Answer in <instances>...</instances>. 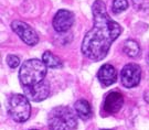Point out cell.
Here are the masks:
<instances>
[{"instance_id":"obj_1","label":"cell","mask_w":149,"mask_h":130,"mask_svg":"<svg viewBox=\"0 0 149 130\" xmlns=\"http://www.w3.org/2000/svg\"><path fill=\"white\" fill-rule=\"evenodd\" d=\"M94 24L83 39L81 51L92 61H101L107 55L113 42L120 35L122 28L107 13L103 0H95L92 7Z\"/></svg>"},{"instance_id":"obj_2","label":"cell","mask_w":149,"mask_h":130,"mask_svg":"<svg viewBox=\"0 0 149 130\" xmlns=\"http://www.w3.org/2000/svg\"><path fill=\"white\" fill-rule=\"evenodd\" d=\"M47 65L43 61L31 59L26 61L19 70V80L22 87L33 86L45 80Z\"/></svg>"},{"instance_id":"obj_3","label":"cell","mask_w":149,"mask_h":130,"mask_svg":"<svg viewBox=\"0 0 149 130\" xmlns=\"http://www.w3.org/2000/svg\"><path fill=\"white\" fill-rule=\"evenodd\" d=\"M48 125L50 130H75L77 117L68 106H58L50 111Z\"/></svg>"},{"instance_id":"obj_4","label":"cell","mask_w":149,"mask_h":130,"mask_svg":"<svg viewBox=\"0 0 149 130\" xmlns=\"http://www.w3.org/2000/svg\"><path fill=\"white\" fill-rule=\"evenodd\" d=\"M8 113L11 118L17 122H24L29 119L31 114V106L29 98L26 95L15 94L8 99Z\"/></svg>"},{"instance_id":"obj_5","label":"cell","mask_w":149,"mask_h":130,"mask_svg":"<svg viewBox=\"0 0 149 130\" xmlns=\"http://www.w3.org/2000/svg\"><path fill=\"white\" fill-rule=\"evenodd\" d=\"M11 28L19 35V38L28 45L33 46L39 43V35H38L37 31L29 24H27L26 22L15 20L11 23Z\"/></svg>"},{"instance_id":"obj_6","label":"cell","mask_w":149,"mask_h":130,"mask_svg":"<svg viewBox=\"0 0 149 130\" xmlns=\"http://www.w3.org/2000/svg\"><path fill=\"white\" fill-rule=\"evenodd\" d=\"M141 78V70L137 64H127L123 67L120 72L122 84L126 88L136 87L140 83Z\"/></svg>"},{"instance_id":"obj_7","label":"cell","mask_w":149,"mask_h":130,"mask_svg":"<svg viewBox=\"0 0 149 130\" xmlns=\"http://www.w3.org/2000/svg\"><path fill=\"white\" fill-rule=\"evenodd\" d=\"M24 94L32 102H42L49 96L50 94V84L48 81L38 83L33 86L23 87Z\"/></svg>"},{"instance_id":"obj_8","label":"cell","mask_w":149,"mask_h":130,"mask_svg":"<svg viewBox=\"0 0 149 130\" xmlns=\"http://www.w3.org/2000/svg\"><path fill=\"white\" fill-rule=\"evenodd\" d=\"M74 23V15L69 10L61 9L53 18V28L56 32H66Z\"/></svg>"},{"instance_id":"obj_9","label":"cell","mask_w":149,"mask_h":130,"mask_svg":"<svg viewBox=\"0 0 149 130\" xmlns=\"http://www.w3.org/2000/svg\"><path fill=\"white\" fill-rule=\"evenodd\" d=\"M124 105V97L119 92H111L107 94L104 100L103 109L107 115H114L118 113Z\"/></svg>"},{"instance_id":"obj_10","label":"cell","mask_w":149,"mask_h":130,"mask_svg":"<svg viewBox=\"0 0 149 130\" xmlns=\"http://www.w3.org/2000/svg\"><path fill=\"white\" fill-rule=\"evenodd\" d=\"M97 77H98V81L101 82L103 86H111L117 81V72L113 65L104 64L102 65L101 68L98 70Z\"/></svg>"},{"instance_id":"obj_11","label":"cell","mask_w":149,"mask_h":130,"mask_svg":"<svg viewBox=\"0 0 149 130\" xmlns=\"http://www.w3.org/2000/svg\"><path fill=\"white\" fill-rule=\"evenodd\" d=\"M74 109L76 114L80 116L82 119H88L92 116V108H91L90 103L85 99H80L77 100L74 105Z\"/></svg>"},{"instance_id":"obj_12","label":"cell","mask_w":149,"mask_h":130,"mask_svg":"<svg viewBox=\"0 0 149 130\" xmlns=\"http://www.w3.org/2000/svg\"><path fill=\"white\" fill-rule=\"evenodd\" d=\"M42 61L48 67H51V68H62L63 67V62L61 61V59L50 51H47L43 53Z\"/></svg>"},{"instance_id":"obj_13","label":"cell","mask_w":149,"mask_h":130,"mask_svg":"<svg viewBox=\"0 0 149 130\" xmlns=\"http://www.w3.org/2000/svg\"><path fill=\"white\" fill-rule=\"evenodd\" d=\"M139 44L134 40H127L124 44V52L129 57H136L139 54Z\"/></svg>"},{"instance_id":"obj_14","label":"cell","mask_w":149,"mask_h":130,"mask_svg":"<svg viewBox=\"0 0 149 130\" xmlns=\"http://www.w3.org/2000/svg\"><path fill=\"white\" fill-rule=\"evenodd\" d=\"M128 8L127 0H114L113 1V12L114 13H120Z\"/></svg>"},{"instance_id":"obj_15","label":"cell","mask_w":149,"mask_h":130,"mask_svg":"<svg viewBox=\"0 0 149 130\" xmlns=\"http://www.w3.org/2000/svg\"><path fill=\"white\" fill-rule=\"evenodd\" d=\"M134 7L139 11H145L149 9V0H133Z\"/></svg>"},{"instance_id":"obj_16","label":"cell","mask_w":149,"mask_h":130,"mask_svg":"<svg viewBox=\"0 0 149 130\" xmlns=\"http://www.w3.org/2000/svg\"><path fill=\"white\" fill-rule=\"evenodd\" d=\"M7 63L10 66L11 68H17L20 64V59L17 55L10 54L7 56Z\"/></svg>"},{"instance_id":"obj_17","label":"cell","mask_w":149,"mask_h":130,"mask_svg":"<svg viewBox=\"0 0 149 130\" xmlns=\"http://www.w3.org/2000/svg\"><path fill=\"white\" fill-rule=\"evenodd\" d=\"M147 63L149 64V53H148V56H147Z\"/></svg>"},{"instance_id":"obj_18","label":"cell","mask_w":149,"mask_h":130,"mask_svg":"<svg viewBox=\"0 0 149 130\" xmlns=\"http://www.w3.org/2000/svg\"><path fill=\"white\" fill-rule=\"evenodd\" d=\"M32 130H36V129H32Z\"/></svg>"},{"instance_id":"obj_19","label":"cell","mask_w":149,"mask_h":130,"mask_svg":"<svg viewBox=\"0 0 149 130\" xmlns=\"http://www.w3.org/2000/svg\"><path fill=\"white\" fill-rule=\"evenodd\" d=\"M104 130H106V129H104Z\"/></svg>"}]
</instances>
